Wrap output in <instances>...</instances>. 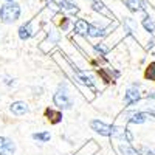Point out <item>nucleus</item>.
<instances>
[{
    "label": "nucleus",
    "instance_id": "1",
    "mask_svg": "<svg viewBox=\"0 0 155 155\" xmlns=\"http://www.w3.org/2000/svg\"><path fill=\"white\" fill-rule=\"evenodd\" d=\"M20 5H17L16 2H6L0 6V20L3 23H12L20 17Z\"/></svg>",
    "mask_w": 155,
    "mask_h": 155
},
{
    "label": "nucleus",
    "instance_id": "2",
    "mask_svg": "<svg viewBox=\"0 0 155 155\" xmlns=\"http://www.w3.org/2000/svg\"><path fill=\"white\" fill-rule=\"evenodd\" d=\"M53 102H54V106H58L59 109H70L71 107V99H70V96H68L65 88L58 90V92L54 93Z\"/></svg>",
    "mask_w": 155,
    "mask_h": 155
},
{
    "label": "nucleus",
    "instance_id": "3",
    "mask_svg": "<svg viewBox=\"0 0 155 155\" xmlns=\"http://www.w3.org/2000/svg\"><path fill=\"white\" fill-rule=\"evenodd\" d=\"M90 127H92V130L98 132L99 135H104V137H112L113 135V130H115L113 126H109V124L102 123L99 120H93L92 123H90Z\"/></svg>",
    "mask_w": 155,
    "mask_h": 155
},
{
    "label": "nucleus",
    "instance_id": "4",
    "mask_svg": "<svg viewBox=\"0 0 155 155\" xmlns=\"http://www.w3.org/2000/svg\"><path fill=\"white\" fill-rule=\"evenodd\" d=\"M141 95H140V90H138V85L134 84L130 85L127 90H126V95H124V102L127 106H130V104H135L137 101H140Z\"/></svg>",
    "mask_w": 155,
    "mask_h": 155
},
{
    "label": "nucleus",
    "instance_id": "5",
    "mask_svg": "<svg viewBox=\"0 0 155 155\" xmlns=\"http://www.w3.org/2000/svg\"><path fill=\"white\" fill-rule=\"evenodd\" d=\"M48 3L53 6H58L62 11H68V12H78V6L71 2V0H48Z\"/></svg>",
    "mask_w": 155,
    "mask_h": 155
},
{
    "label": "nucleus",
    "instance_id": "6",
    "mask_svg": "<svg viewBox=\"0 0 155 155\" xmlns=\"http://www.w3.org/2000/svg\"><path fill=\"white\" fill-rule=\"evenodd\" d=\"M16 150V144L12 143V140L6 137H0V155H11Z\"/></svg>",
    "mask_w": 155,
    "mask_h": 155
},
{
    "label": "nucleus",
    "instance_id": "7",
    "mask_svg": "<svg viewBox=\"0 0 155 155\" xmlns=\"http://www.w3.org/2000/svg\"><path fill=\"white\" fill-rule=\"evenodd\" d=\"M9 110L12 112V115H16V116H22L25 113H28V104L27 102H23V101H16V102H12Z\"/></svg>",
    "mask_w": 155,
    "mask_h": 155
},
{
    "label": "nucleus",
    "instance_id": "8",
    "mask_svg": "<svg viewBox=\"0 0 155 155\" xmlns=\"http://www.w3.org/2000/svg\"><path fill=\"white\" fill-rule=\"evenodd\" d=\"M126 6L134 11V12H141V11H147L146 3L143 0H126Z\"/></svg>",
    "mask_w": 155,
    "mask_h": 155
},
{
    "label": "nucleus",
    "instance_id": "9",
    "mask_svg": "<svg viewBox=\"0 0 155 155\" xmlns=\"http://www.w3.org/2000/svg\"><path fill=\"white\" fill-rule=\"evenodd\" d=\"M31 36H34L33 25H31V22H27L25 25H22V27L19 28V37L22 39V41H28Z\"/></svg>",
    "mask_w": 155,
    "mask_h": 155
},
{
    "label": "nucleus",
    "instance_id": "10",
    "mask_svg": "<svg viewBox=\"0 0 155 155\" xmlns=\"http://www.w3.org/2000/svg\"><path fill=\"white\" fill-rule=\"evenodd\" d=\"M88 28H90V23L85 22L84 19H78V20L74 22V33H76V34L87 36V34H88Z\"/></svg>",
    "mask_w": 155,
    "mask_h": 155
},
{
    "label": "nucleus",
    "instance_id": "11",
    "mask_svg": "<svg viewBox=\"0 0 155 155\" xmlns=\"http://www.w3.org/2000/svg\"><path fill=\"white\" fill-rule=\"evenodd\" d=\"M109 30L110 28H101V27H96V25H92L90 23V28H88V34L90 37H104L106 34H109Z\"/></svg>",
    "mask_w": 155,
    "mask_h": 155
},
{
    "label": "nucleus",
    "instance_id": "12",
    "mask_svg": "<svg viewBox=\"0 0 155 155\" xmlns=\"http://www.w3.org/2000/svg\"><path fill=\"white\" fill-rule=\"evenodd\" d=\"M147 113L146 112H135L130 115V118H129V123H132V124H143L146 120H147Z\"/></svg>",
    "mask_w": 155,
    "mask_h": 155
},
{
    "label": "nucleus",
    "instance_id": "13",
    "mask_svg": "<svg viewBox=\"0 0 155 155\" xmlns=\"http://www.w3.org/2000/svg\"><path fill=\"white\" fill-rule=\"evenodd\" d=\"M118 149L123 155H138V150L135 147H132L130 144H121Z\"/></svg>",
    "mask_w": 155,
    "mask_h": 155
},
{
    "label": "nucleus",
    "instance_id": "14",
    "mask_svg": "<svg viewBox=\"0 0 155 155\" xmlns=\"http://www.w3.org/2000/svg\"><path fill=\"white\" fill-rule=\"evenodd\" d=\"M141 23H143L144 30H146V31H149L150 34L155 31V25H153V20L150 19V16H146V17L143 19V22H141Z\"/></svg>",
    "mask_w": 155,
    "mask_h": 155
},
{
    "label": "nucleus",
    "instance_id": "15",
    "mask_svg": "<svg viewBox=\"0 0 155 155\" xmlns=\"http://www.w3.org/2000/svg\"><path fill=\"white\" fill-rule=\"evenodd\" d=\"M33 138L37 141H42V143H47V141H50L51 137L48 132H37V134H33Z\"/></svg>",
    "mask_w": 155,
    "mask_h": 155
},
{
    "label": "nucleus",
    "instance_id": "16",
    "mask_svg": "<svg viewBox=\"0 0 155 155\" xmlns=\"http://www.w3.org/2000/svg\"><path fill=\"white\" fill-rule=\"evenodd\" d=\"M137 150H138V155H155V149L147 147V146H140Z\"/></svg>",
    "mask_w": 155,
    "mask_h": 155
},
{
    "label": "nucleus",
    "instance_id": "17",
    "mask_svg": "<svg viewBox=\"0 0 155 155\" xmlns=\"http://www.w3.org/2000/svg\"><path fill=\"white\" fill-rule=\"evenodd\" d=\"M146 78H149L150 81H155V62H152L146 70Z\"/></svg>",
    "mask_w": 155,
    "mask_h": 155
},
{
    "label": "nucleus",
    "instance_id": "18",
    "mask_svg": "<svg viewBox=\"0 0 155 155\" xmlns=\"http://www.w3.org/2000/svg\"><path fill=\"white\" fill-rule=\"evenodd\" d=\"M47 115H48V116H54V118L51 120L53 123H59V121H61V116H62L61 113H54L53 110H47Z\"/></svg>",
    "mask_w": 155,
    "mask_h": 155
},
{
    "label": "nucleus",
    "instance_id": "19",
    "mask_svg": "<svg viewBox=\"0 0 155 155\" xmlns=\"http://www.w3.org/2000/svg\"><path fill=\"white\" fill-rule=\"evenodd\" d=\"M95 50L99 51L101 54H106V53H107V48H106V47H102L101 44H99V45H95Z\"/></svg>",
    "mask_w": 155,
    "mask_h": 155
},
{
    "label": "nucleus",
    "instance_id": "20",
    "mask_svg": "<svg viewBox=\"0 0 155 155\" xmlns=\"http://www.w3.org/2000/svg\"><path fill=\"white\" fill-rule=\"evenodd\" d=\"M5 2H16V0H5Z\"/></svg>",
    "mask_w": 155,
    "mask_h": 155
},
{
    "label": "nucleus",
    "instance_id": "21",
    "mask_svg": "<svg viewBox=\"0 0 155 155\" xmlns=\"http://www.w3.org/2000/svg\"><path fill=\"white\" fill-rule=\"evenodd\" d=\"M90 2H93V0H90Z\"/></svg>",
    "mask_w": 155,
    "mask_h": 155
}]
</instances>
